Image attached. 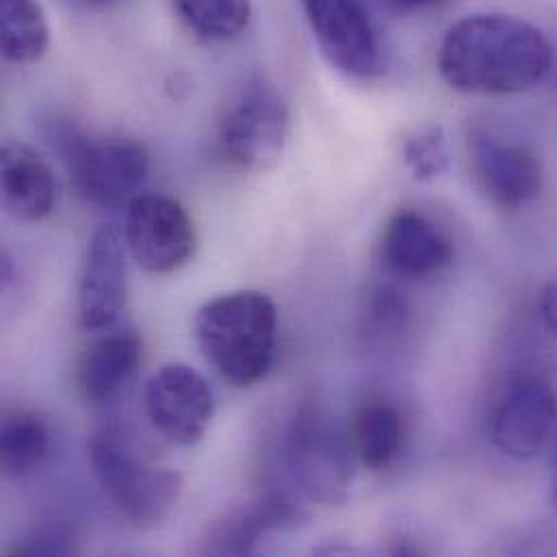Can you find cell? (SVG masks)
Segmentation results:
<instances>
[{"mask_svg":"<svg viewBox=\"0 0 557 557\" xmlns=\"http://www.w3.org/2000/svg\"><path fill=\"white\" fill-rule=\"evenodd\" d=\"M554 65V46L532 22L508 13H475L456 22L438 50L447 85L469 94H519Z\"/></svg>","mask_w":557,"mask_h":557,"instance_id":"cell-1","label":"cell"},{"mask_svg":"<svg viewBox=\"0 0 557 557\" xmlns=\"http://www.w3.org/2000/svg\"><path fill=\"white\" fill-rule=\"evenodd\" d=\"M194 334L213 369L237 388L265 380L278 354V310L261 290H233L207 301Z\"/></svg>","mask_w":557,"mask_h":557,"instance_id":"cell-2","label":"cell"},{"mask_svg":"<svg viewBox=\"0 0 557 557\" xmlns=\"http://www.w3.org/2000/svg\"><path fill=\"white\" fill-rule=\"evenodd\" d=\"M354 449L327 406L308 395L293 406L280 436V467L286 486L323 504L347 502L354 482Z\"/></svg>","mask_w":557,"mask_h":557,"instance_id":"cell-3","label":"cell"},{"mask_svg":"<svg viewBox=\"0 0 557 557\" xmlns=\"http://www.w3.org/2000/svg\"><path fill=\"white\" fill-rule=\"evenodd\" d=\"M48 141L78 196L100 209L128 207L148 181L146 148L128 137H87L70 122H54Z\"/></svg>","mask_w":557,"mask_h":557,"instance_id":"cell-4","label":"cell"},{"mask_svg":"<svg viewBox=\"0 0 557 557\" xmlns=\"http://www.w3.org/2000/svg\"><path fill=\"white\" fill-rule=\"evenodd\" d=\"M89 460L117 515L137 530L159 528L183 495L181 473L139 456L117 430L91 436Z\"/></svg>","mask_w":557,"mask_h":557,"instance_id":"cell-5","label":"cell"},{"mask_svg":"<svg viewBox=\"0 0 557 557\" xmlns=\"http://www.w3.org/2000/svg\"><path fill=\"white\" fill-rule=\"evenodd\" d=\"M288 128L290 115L282 94L265 78H255L226 107L220 146L237 168L263 172L278 163Z\"/></svg>","mask_w":557,"mask_h":557,"instance_id":"cell-6","label":"cell"},{"mask_svg":"<svg viewBox=\"0 0 557 557\" xmlns=\"http://www.w3.org/2000/svg\"><path fill=\"white\" fill-rule=\"evenodd\" d=\"M301 7L330 65L360 81L386 72V41L364 0H301Z\"/></svg>","mask_w":557,"mask_h":557,"instance_id":"cell-7","label":"cell"},{"mask_svg":"<svg viewBox=\"0 0 557 557\" xmlns=\"http://www.w3.org/2000/svg\"><path fill=\"white\" fill-rule=\"evenodd\" d=\"M124 242L148 274H174L198 250L196 224L187 209L163 194H141L126 207Z\"/></svg>","mask_w":557,"mask_h":557,"instance_id":"cell-8","label":"cell"},{"mask_svg":"<svg viewBox=\"0 0 557 557\" xmlns=\"http://www.w3.org/2000/svg\"><path fill=\"white\" fill-rule=\"evenodd\" d=\"M144 406L152 428L181 447H196L205 438L215 412L207 377L181 362L161 367L150 375Z\"/></svg>","mask_w":557,"mask_h":557,"instance_id":"cell-9","label":"cell"},{"mask_svg":"<svg viewBox=\"0 0 557 557\" xmlns=\"http://www.w3.org/2000/svg\"><path fill=\"white\" fill-rule=\"evenodd\" d=\"M128 297L126 242L113 226L94 231L78 284V323L102 330L117 321Z\"/></svg>","mask_w":557,"mask_h":557,"instance_id":"cell-10","label":"cell"},{"mask_svg":"<svg viewBox=\"0 0 557 557\" xmlns=\"http://www.w3.org/2000/svg\"><path fill=\"white\" fill-rule=\"evenodd\" d=\"M469 154L480 187L502 209H521L539 198L543 168L525 146L502 141L488 131H473Z\"/></svg>","mask_w":557,"mask_h":557,"instance_id":"cell-11","label":"cell"},{"mask_svg":"<svg viewBox=\"0 0 557 557\" xmlns=\"http://www.w3.org/2000/svg\"><path fill=\"white\" fill-rule=\"evenodd\" d=\"M556 414L552 386L543 380H521L504 395L493 412V443L510 458L530 460L547 445Z\"/></svg>","mask_w":557,"mask_h":557,"instance_id":"cell-12","label":"cell"},{"mask_svg":"<svg viewBox=\"0 0 557 557\" xmlns=\"http://www.w3.org/2000/svg\"><path fill=\"white\" fill-rule=\"evenodd\" d=\"M293 488H270L261 497L228 510L218 519L205 539V552L215 556H246L272 532L297 525L306 512Z\"/></svg>","mask_w":557,"mask_h":557,"instance_id":"cell-13","label":"cell"},{"mask_svg":"<svg viewBox=\"0 0 557 557\" xmlns=\"http://www.w3.org/2000/svg\"><path fill=\"white\" fill-rule=\"evenodd\" d=\"M380 252L388 270L417 280L443 274L454 259L445 233L417 211H401L388 220L382 233Z\"/></svg>","mask_w":557,"mask_h":557,"instance_id":"cell-14","label":"cell"},{"mask_svg":"<svg viewBox=\"0 0 557 557\" xmlns=\"http://www.w3.org/2000/svg\"><path fill=\"white\" fill-rule=\"evenodd\" d=\"M144 345L135 332H113L94 341L76 364V386L85 401L107 406L135 380Z\"/></svg>","mask_w":557,"mask_h":557,"instance_id":"cell-15","label":"cell"},{"mask_svg":"<svg viewBox=\"0 0 557 557\" xmlns=\"http://www.w3.org/2000/svg\"><path fill=\"white\" fill-rule=\"evenodd\" d=\"M2 202L22 222H41L57 207V181L50 165L26 144H7L0 154Z\"/></svg>","mask_w":557,"mask_h":557,"instance_id":"cell-16","label":"cell"},{"mask_svg":"<svg viewBox=\"0 0 557 557\" xmlns=\"http://www.w3.org/2000/svg\"><path fill=\"white\" fill-rule=\"evenodd\" d=\"M52 447L46 419L35 410L17 408L4 414L0 430V465L11 480H28L44 469Z\"/></svg>","mask_w":557,"mask_h":557,"instance_id":"cell-17","label":"cell"},{"mask_svg":"<svg viewBox=\"0 0 557 557\" xmlns=\"http://www.w3.org/2000/svg\"><path fill=\"white\" fill-rule=\"evenodd\" d=\"M347 432L356 460L369 471L388 469L401 451L404 421L386 401H371L356 410Z\"/></svg>","mask_w":557,"mask_h":557,"instance_id":"cell-18","label":"cell"},{"mask_svg":"<svg viewBox=\"0 0 557 557\" xmlns=\"http://www.w3.org/2000/svg\"><path fill=\"white\" fill-rule=\"evenodd\" d=\"M48 44L50 28L39 0H0V48L9 63H35Z\"/></svg>","mask_w":557,"mask_h":557,"instance_id":"cell-19","label":"cell"},{"mask_svg":"<svg viewBox=\"0 0 557 557\" xmlns=\"http://www.w3.org/2000/svg\"><path fill=\"white\" fill-rule=\"evenodd\" d=\"M174 9L187 30L207 41L242 35L252 17V0H174Z\"/></svg>","mask_w":557,"mask_h":557,"instance_id":"cell-20","label":"cell"},{"mask_svg":"<svg viewBox=\"0 0 557 557\" xmlns=\"http://www.w3.org/2000/svg\"><path fill=\"white\" fill-rule=\"evenodd\" d=\"M404 159L417 181H432L447 168V144L441 128L432 126L412 135L404 146Z\"/></svg>","mask_w":557,"mask_h":557,"instance_id":"cell-21","label":"cell"},{"mask_svg":"<svg viewBox=\"0 0 557 557\" xmlns=\"http://www.w3.org/2000/svg\"><path fill=\"white\" fill-rule=\"evenodd\" d=\"M70 552H74V541L70 532L61 528L39 530L33 539L17 547V554L22 556H65Z\"/></svg>","mask_w":557,"mask_h":557,"instance_id":"cell-22","label":"cell"},{"mask_svg":"<svg viewBox=\"0 0 557 557\" xmlns=\"http://www.w3.org/2000/svg\"><path fill=\"white\" fill-rule=\"evenodd\" d=\"M539 308L547 330L557 336V280H552L543 286L539 297Z\"/></svg>","mask_w":557,"mask_h":557,"instance_id":"cell-23","label":"cell"},{"mask_svg":"<svg viewBox=\"0 0 557 557\" xmlns=\"http://www.w3.org/2000/svg\"><path fill=\"white\" fill-rule=\"evenodd\" d=\"M386 2L395 9H401V11H425V9L443 7L451 0H386Z\"/></svg>","mask_w":557,"mask_h":557,"instance_id":"cell-24","label":"cell"},{"mask_svg":"<svg viewBox=\"0 0 557 557\" xmlns=\"http://www.w3.org/2000/svg\"><path fill=\"white\" fill-rule=\"evenodd\" d=\"M549 497H552V504L556 508L557 512V462L554 467V473H552V486H549Z\"/></svg>","mask_w":557,"mask_h":557,"instance_id":"cell-25","label":"cell"},{"mask_svg":"<svg viewBox=\"0 0 557 557\" xmlns=\"http://www.w3.org/2000/svg\"><path fill=\"white\" fill-rule=\"evenodd\" d=\"M76 2H81L85 7H107V4H113L117 0H76Z\"/></svg>","mask_w":557,"mask_h":557,"instance_id":"cell-26","label":"cell"}]
</instances>
